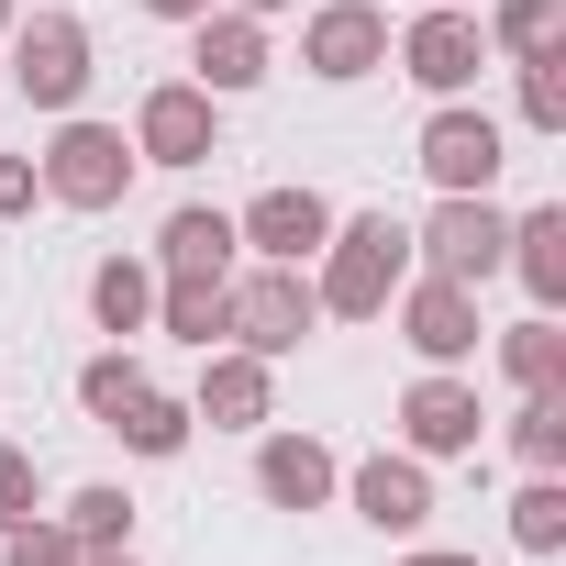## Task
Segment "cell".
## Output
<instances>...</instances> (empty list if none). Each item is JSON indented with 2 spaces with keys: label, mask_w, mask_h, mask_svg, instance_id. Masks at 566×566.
Instances as JSON below:
<instances>
[{
  "label": "cell",
  "mask_w": 566,
  "mask_h": 566,
  "mask_svg": "<svg viewBox=\"0 0 566 566\" xmlns=\"http://www.w3.org/2000/svg\"><path fill=\"white\" fill-rule=\"evenodd\" d=\"M12 23H23V0H0V34H12Z\"/></svg>",
  "instance_id": "36"
},
{
  "label": "cell",
  "mask_w": 566,
  "mask_h": 566,
  "mask_svg": "<svg viewBox=\"0 0 566 566\" xmlns=\"http://www.w3.org/2000/svg\"><path fill=\"white\" fill-rule=\"evenodd\" d=\"M78 566H145V555H134V544H112V555H78Z\"/></svg>",
  "instance_id": "35"
},
{
  "label": "cell",
  "mask_w": 566,
  "mask_h": 566,
  "mask_svg": "<svg viewBox=\"0 0 566 566\" xmlns=\"http://www.w3.org/2000/svg\"><path fill=\"white\" fill-rule=\"evenodd\" d=\"M500 266L533 290V312H566V200L511 211V255H500Z\"/></svg>",
  "instance_id": "17"
},
{
  "label": "cell",
  "mask_w": 566,
  "mask_h": 566,
  "mask_svg": "<svg viewBox=\"0 0 566 566\" xmlns=\"http://www.w3.org/2000/svg\"><path fill=\"white\" fill-rule=\"evenodd\" d=\"M301 67L323 90L378 78L389 67V12H378V0H312V12H301Z\"/></svg>",
  "instance_id": "11"
},
{
  "label": "cell",
  "mask_w": 566,
  "mask_h": 566,
  "mask_svg": "<svg viewBox=\"0 0 566 566\" xmlns=\"http://www.w3.org/2000/svg\"><path fill=\"white\" fill-rule=\"evenodd\" d=\"M489 356H500L511 389H566V323L555 312H522L511 334H489Z\"/></svg>",
  "instance_id": "22"
},
{
  "label": "cell",
  "mask_w": 566,
  "mask_h": 566,
  "mask_svg": "<svg viewBox=\"0 0 566 566\" xmlns=\"http://www.w3.org/2000/svg\"><path fill=\"white\" fill-rule=\"evenodd\" d=\"M455 12H478V0H455Z\"/></svg>",
  "instance_id": "37"
},
{
  "label": "cell",
  "mask_w": 566,
  "mask_h": 566,
  "mask_svg": "<svg viewBox=\"0 0 566 566\" xmlns=\"http://www.w3.org/2000/svg\"><path fill=\"white\" fill-rule=\"evenodd\" d=\"M101 433H123V455L167 467V455H189V433H200V422H189V400H178V389H156V378H145V389H134V400H123Z\"/></svg>",
  "instance_id": "21"
},
{
  "label": "cell",
  "mask_w": 566,
  "mask_h": 566,
  "mask_svg": "<svg viewBox=\"0 0 566 566\" xmlns=\"http://www.w3.org/2000/svg\"><path fill=\"white\" fill-rule=\"evenodd\" d=\"M323 233H334V200L301 189V178H277V189H255V200L233 211V244H244L255 266H312Z\"/></svg>",
  "instance_id": "13"
},
{
  "label": "cell",
  "mask_w": 566,
  "mask_h": 566,
  "mask_svg": "<svg viewBox=\"0 0 566 566\" xmlns=\"http://www.w3.org/2000/svg\"><path fill=\"white\" fill-rule=\"evenodd\" d=\"M511 455L544 478V467H566V389H522V411H511Z\"/></svg>",
  "instance_id": "24"
},
{
  "label": "cell",
  "mask_w": 566,
  "mask_h": 566,
  "mask_svg": "<svg viewBox=\"0 0 566 566\" xmlns=\"http://www.w3.org/2000/svg\"><path fill=\"white\" fill-rule=\"evenodd\" d=\"M56 522L78 533V555H112V544H134V500H123L112 478H90V489H78V500H67Z\"/></svg>",
  "instance_id": "25"
},
{
  "label": "cell",
  "mask_w": 566,
  "mask_h": 566,
  "mask_svg": "<svg viewBox=\"0 0 566 566\" xmlns=\"http://www.w3.org/2000/svg\"><path fill=\"white\" fill-rule=\"evenodd\" d=\"M511 78H522V123L533 134H566V45L544 34L533 56H511Z\"/></svg>",
  "instance_id": "23"
},
{
  "label": "cell",
  "mask_w": 566,
  "mask_h": 566,
  "mask_svg": "<svg viewBox=\"0 0 566 566\" xmlns=\"http://www.w3.org/2000/svg\"><path fill=\"white\" fill-rule=\"evenodd\" d=\"M0 45H12V90H23L45 123H56V112H78V101H90V78H101V67H90V23H78V12H23Z\"/></svg>",
  "instance_id": "5"
},
{
  "label": "cell",
  "mask_w": 566,
  "mask_h": 566,
  "mask_svg": "<svg viewBox=\"0 0 566 566\" xmlns=\"http://www.w3.org/2000/svg\"><path fill=\"white\" fill-rule=\"evenodd\" d=\"M378 323H400V345L422 356V367H467L478 345H489V323H478V290H455V277H400V290H389V312Z\"/></svg>",
  "instance_id": "8"
},
{
  "label": "cell",
  "mask_w": 566,
  "mask_h": 566,
  "mask_svg": "<svg viewBox=\"0 0 566 566\" xmlns=\"http://www.w3.org/2000/svg\"><path fill=\"white\" fill-rule=\"evenodd\" d=\"M511 544H522V555H566V478H555V467L522 478V500H511Z\"/></svg>",
  "instance_id": "26"
},
{
  "label": "cell",
  "mask_w": 566,
  "mask_h": 566,
  "mask_svg": "<svg viewBox=\"0 0 566 566\" xmlns=\"http://www.w3.org/2000/svg\"><path fill=\"white\" fill-rule=\"evenodd\" d=\"M45 200V178H34V156H0V222H23Z\"/></svg>",
  "instance_id": "31"
},
{
  "label": "cell",
  "mask_w": 566,
  "mask_h": 566,
  "mask_svg": "<svg viewBox=\"0 0 566 566\" xmlns=\"http://www.w3.org/2000/svg\"><path fill=\"white\" fill-rule=\"evenodd\" d=\"M334 500H345L367 533H389V544H422V522H433V467H422L411 444H389V455H356Z\"/></svg>",
  "instance_id": "10"
},
{
  "label": "cell",
  "mask_w": 566,
  "mask_h": 566,
  "mask_svg": "<svg viewBox=\"0 0 566 566\" xmlns=\"http://www.w3.org/2000/svg\"><path fill=\"white\" fill-rule=\"evenodd\" d=\"M90 323H101L112 345L156 334V255H101V266H90Z\"/></svg>",
  "instance_id": "20"
},
{
  "label": "cell",
  "mask_w": 566,
  "mask_h": 566,
  "mask_svg": "<svg viewBox=\"0 0 566 566\" xmlns=\"http://www.w3.org/2000/svg\"><path fill=\"white\" fill-rule=\"evenodd\" d=\"M134 389H145V356H134V345H101V356L78 367V411H90V422H112Z\"/></svg>",
  "instance_id": "27"
},
{
  "label": "cell",
  "mask_w": 566,
  "mask_h": 566,
  "mask_svg": "<svg viewBox=\"0 0 566 566\" xmlns=\"http://www.w3.org/2000/svg\"><path fill=\"white\" fill-rule=\"evenodd\" d=\"M34 178H45L56 211H123V189H134V134H123V123H90V112H56Z\"/></svg>",
  "instance_id": "3"
},
{
  "label": "cell",
  "mask_w": 566,
  "mask_h": 566,
  "mask_svg": "<svg viewBox=\"0 0 566 566\" xmlns=\"http://www.w3.org/2000/svg\"><path fill=\"white\" fill-rule=\"evenodd\" d=\"M145 12H156V23H200V12H211V0H145Z\"/></svg>",
  "instance_id": "33"
},
{
  "label": "cell",
  "mask_w": 566,
  "mask_h": 566,
  "mask_svg": "<svg viewBox=\"0 0 566 566\" xmlns=\"http://www.w3.org/2000/svg\"><path fill=\"white\" fill-rule=\"evenodd\" d=\"M511 255V211L489 189H433V211L411 222V266L422 277H455V290H489Z\"/></svg>",
  "instance_id": "2"
},
{
  "label": "cell",
  "mask_w": 566,
  "mask_h": 566,
  "mask_svg": "<svg viewBox=\"0 0 566 566\" xmlns=\"http://www.w3.org/2000/svg\"><path fill=\"white\" fill-rule=\"evenodd\" d=\"M334 489H345V455L323 433H290V422L255 433V500L266 511H334Z\"/></svg>",
  "instance_id": "14"
},
{
  "label": "cell",
  "mask_w": 566,
  "mask_h": 566,
  "mask_svg": "<svg viewBox=\"0 0 566 566\" xmlns=\"http://www.w3.org/2000/svg\"><path fill=\"white\" fill-rule=\"evenodd\" d=\"M189 422H211V433H266V422H277V367L244 356V345H211V356H200V389H189Z\"/></svg>",
  "instance_id": "15"
},
{
  "label": "cell",
  "mask_w": 566,
  "mask_h": 566,
  "mask_svg": "<svg viewBox=\"0 0 566 566\" xmlns=\"http://www.w3.org/2000/svg\"><path fill=\"white\" fill-rule=\"evenodd\" d=\"M0 566H78V533L56 511H23L12 533H0Z\"/></svg>",
  "instance_id": "29"
},
{
  "label": "cell",
  "mask_w": 566,
  "mask_h": 566,
  "mask_svg": "<svg viewBox=\"0 0 566 566\" xmlns=\"http://www.w3.org/2000/svg\"><path fill=\"white\" fill-rule=\"evenodd\" d=\"M478 34H489V56L511 67V56H533V45L555 34V0H489V12H478Z\"/></svg>",
  "instance_id": "28"
},
{
  "label": "cell",
  "mask_w": 566,
  "mask_h": 566,
  "mask_svg": "<svg viewBox=\"0 0 566 566\" xmlns=\"http://www.w3.org/2000/svg\"><path fill=\"white\" fill-rule=\"evenodd\" d=\"M478 433H489V411H478V378H467V367H422V378L400 389V444H411L422 467L478 455Z\"/></svg>",
  "instance_id": "12"
},
{
  "label": "cell",
  "mask_w": 566,
  "mask_h": 566,
  "mask_svg": "<svg viewBox=\"0 0 566 566\" xmlns=\"http://www.w3.org/2000/svg\"><path fill=\"white\" fill-rule=\"evenodd\" d=\"M389 56H400V78H411L422 101H478V78L500 67V56H489V34H478V12H455V0H433L422 23H400V34H389Z\"/></svg>",
  "instance_id": "4"
},
{
  "label": "cell",
  "mask_w": 566,
  "mask_h": 566,
  "mask_svg": "<svg viewBox=\"0 0 566 566\" xmlns=\"http://www.w3.org/2000/svg\"><path fill=\"white\" fill-rule=\"evenodd\" d=\"M189 78H200L211 101H244V90L266 78V23L233 12V0H211V12L189 23Z\"/></svg>",
  "instance_id": "16"
},
{
  "label": "cell",
  "mask_w": 566,
  "mask_h": 566,
  "mask_svg": "<svg viewBox=\"0 0 566 566\" xmlns=\"http://www.w3.org/2000/svg\"><path fill=\"white\" fill-rule=\"evenodd\" d=\"M233 12H255V23H277V12H301V0H233Z\"/></svg>",
  "instance_id": "34"
},
{
  "label": "cell",
  "mask_w": 566,
  "mask_h": 566,
  "mask_svg": "<svg viewBox=\"0 0 566 566\" xmlns=\"http://www.w3.org/2000/svg\"><path fill=\"white\" fill-rule=\"evenodd\" d=\"M323 334V301H312V266H244L233 277V345L244 356H301Z\"/></svg>",
  "instance_id": "6"
},
{
  "label": "cell",
  "mask_w": 566,
  "mask_h": 566,
  "mask_svg": "<svg viewBox=\"0 0 566 566\" xmlns=\"http://www.w3.org/2000/svg\"><path fill=\"white\" fill-rule=\"evenodd\" d=\"M23 511H45V467H34L23 444H0V533H12Z\"/></svg>",
  "instance_id": "30"
},
{
  "label": "cell",
  "mask_w": 566,
  "mask_h": 566,
  "mask_svg": "<svg viewBox=\"0 0 566 566\" xmlns=\"http://www.w3.org/2000/svg\"><path fill=\"white\" fill-rule=\"evenodd\" d=\"M400 277H411V222H389V211H334V233H323V255H312L323 323H378Z\"/></svg>",
  "instance_id": "1"
},
{
  "label": "cell",
  "mask_w": 566,
  "mask_h": 566,
  "mask_svg": "<svg viewBox=\"0 0 566 566\" xmlns=\"http://www.w3.org/2000/svg\"><path fill=\"white\" fill-rule=\"evenodd\" d=\"M222 156V101L200 78H156L134 101V167H211Z\"/></svg>",
  "instance_id": "9"
},
{
  "label": "cell",
  "mask_w": 566,
  "mask_h": 566,
  "mask_svg": "<svg viewBox=\"0 0 566 566\" xmlns=\"http://www.w3.org/2000/svg\"><path fill=\"white\" fill-rule=\"evenodd\" d=\"M411 167H422L433 189H500L511 134H500V112H478V101H433L422 134H411Z\"/></svg>",
  "instance_id": "7"
},
{
  "label": "cell",
  "mask_w": 566,
  "mask_h": 566,
  "mask_svg": "<svg viewBox=\"0 0 566 566\" xmlns=\"http://www.w3.org/2000/svg\"><path fill=\"white\" fill-rule=\"evenodd\" d=\"M400 566H478V555H455V544H411Z\"/></svg>",
  "instance_id": "32"
},
{
  "label": "cell",
  "mask_w": 566,
  "mask_h": 566,
  "mask_svg": "<svg viewBox=\"0 0 566 566\" xmlns=\"http://www.w3.org/2000/svg\"><path fill=\"white\" fill-rule=\"evenodd\" d=\"M156 334L189 356L233 345V277H156Z\"/></svg>",
  "instance_id": "19"
},
{
  "label": "cell",
  "mask_w": 566,
  "mask_h": 566,
  "mask_svg": "<svg viewBox=\"0 0 566 566\" xmlns=\"http://www.w3.org/2000/svg\"><path fill=\"white\" fill-rule=\"evenodd\" d=\"M233 211H211V200H189V211H167L156 222V277H233Z\"/></svg>",
  "instance_id": "18"
}]
</instances>
